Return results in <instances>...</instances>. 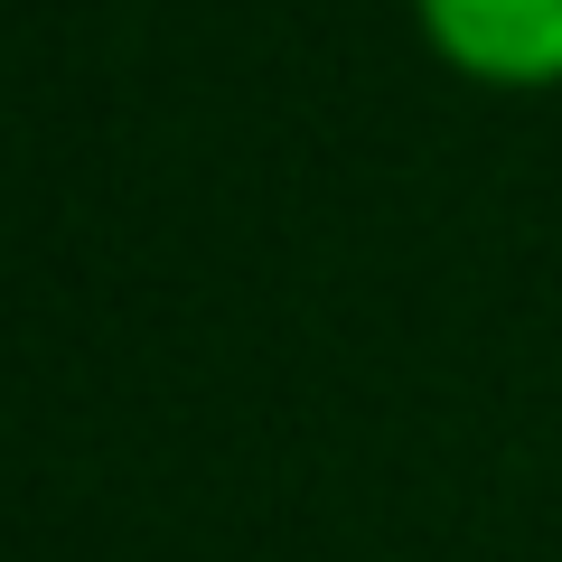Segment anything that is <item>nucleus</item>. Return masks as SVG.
Listing matches in <instances>:
<instances>
[{"instance_id": "obj_1", "label": "nucleus", "mask_w": 562, "mask_h": 562, "mask_svg": "<svg viewBox=\"0 0 562 562\" xmlns=\"http://www.w3.org/2000/svg\"><path fill=\"white\" fill-rule=\"evenodd\" d=\"M422 47L487 94H562V0H413Z\"/></svg>"}]
</instances>
